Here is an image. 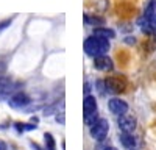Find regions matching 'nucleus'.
Masks as SVG:
<instances>
[{"mask_svg": "<svg viewBox=\"0 0 156 150\" xmlns=\"http://www.w3.org/2000/svg\"><path fill=\"white\" fill-rule=\"evenodd\" d=\"M83 109H84V123L87 127L94 125L98 120V105H97V98L94 95H86L84 102H83Z\"/></svg>", "mask_w": 156, "mask_h": 150, "instance_id": "2", "label": "nucleus"}, {"mask_svg": "<svg viewBox=\"0 0 156 150\" xmlns=\"http://www.w3.org/2000/svg\"><path fill=\"white\" fill-rule=\"evenodd\" d=\"M117 125L122 133H134L136 127H137V120L134 116H129V114H122L117 119Z\"/></svg>", "mask_w": 156, "mask_h": 150, "instance_id": "7", "label": "nucleus"}, {"mask_svg": "<svg viewBox=\"0 0 156 150\" xmlns=\"http://www.w3.org/2000/svg\"><path fill=\"white\" fill-rule=\"evenodd\" d=\"M37 125L30 122V123H25V122H16L14 123V128L17 130V133H25V131H31V130H36Z\"/></svg>", "mask_w": 156, "mask_h": 150, "instance_id": "14", "label": "nucleus"}, {"mask_svg": "<svg viewBox=\"0 0 156 150\" xmlns=\"http://www.w3.org/2000/svg\"><path fill=\"white\" fill-rule=\"evenodd\" d=\"M83 20H84V23L94 25V27H103V25L106 23V20L103 19V17H100V16H92V14H84Z\"/></svg>", "mask_w": 156, "mask_h": 150, "instance_id": "12", "label": "nucleus"}, {"mask_svg": "<svg viewBox=\"0 0 156 150\" xmlns=\"http://www.w3.org/2000/svg\"><path fill=\"white\" fill-rule=\"evenodd\" d=\"M103 150H117V148H115V147H105Z\"/></svg>", "mask_w": 156, "mask_h": 150, "instance_id": "22", "label": "nucleus"}, {"mask_svg": "<svg viewBox=\"0 0 156 150\" xmlns=\"http://www.w3.org/2000/svg\"><path fill=\"white\" fill-rule=\"evenodd\" d=\"M125 42H126L128 45H133V44H136V38H134V36H126V38H125Z\"/></svg>", "mask_w": 156, "mask_h": 150, "instance_id": "18", "label": "nucleus"}, {"mask_svg": "<svg viewBox=\"0 0 156 150\" xmlns=\"http://www.w3.org/2000/svg\"><path fill=\"white\" fill-rule=\"evenodd\" d=\"M12 20H14V17H9V19H3V20H0V33H3L6 28H9V25L12 23Z\"/></svg>", "mask_w": 156, "mask_h": 150, "instance_id": "16", "label": "nucleus"}, {"mask_svg": "<svg viewBox=\"0 0 156 150\" xmlns=\"http://www.w3.org/2000/svg\"><path fill=\"white\" fill-rule=\"evenodd\" d=\"M105 81V91L109 94H120L126 88V80L123 77H108Z\"/></svg>", "mask_w": 156, "mask_h": 150, "instance_id": "6", "label": "nucleus"}, {"mask_svg": "<svg viewBox=\"0 0 156 150\" xmlns=\"http://www.w3.org/2000/svg\"><path fill=\"white\" fill-rule=\"evenodd\" d=\"M59 106H61V108L64 106V100L47 105V106L44 108V116H51V114H56V112H59Z\"/></svg>", "mask_w": 156, "mask_h": 150, "instance_id": "13", "label": "nucleus"}, {"mask_svg": "<svg viewBox=\"0 0 156 150\" xmlns=\"http://www.w3.org/2000/svg\"><path fill=\"white\" fill-rule=\"evenodd\" d=\"M120 144L125 147V148H134L137 141L136 138L133 136V133H120V138H119Z\"/></svg>", "mask_w": 156, "mask_h": 150, "instance_id": "10", "label": "nucleus"}, {"mask_svg": "<svg viewBox=\"0 0 156 150\" xmlns=\"http://www.w3.org/2000/svg\"><path fill=\"white\" fill-rule=\"evenodd\" d=\"M128 150H139V148H136V147H134V148H128Z\"/></svg>", "mask_w": 156, "mask_h": 150, "instance_id": "23", "label": "nucleus"}, {"mask_svg": "<svg viewBox=\"0 0 156 150\" xmlns=\"http://www.w3.org/2000/svg\"><path fill=\"white\" fill-rule=\"evenodd\" d=\"M20 83L14 81L9 77H3L0 75V100H8L14 92L19 91Z\"/></svg>", "mask_w": 156, "mask_h": 150, "instance_id": "3", "label": "nucleus"}, {"mask_svg": "<svg viewBox=\"0 0 156 150\" xmlns=\"http://www.w3.org/2000/svg\"><path fill=\"white\" fill-rule=\"evenodd\" d=\"M30 145H31V147H33L34 150H47V148H44V147H41V145H39V144H36V142H31Z\"/></svg>", "mask_w": 156, "mask_h": 150, "instance_id": "20", "label": "nucleus"}, {"mask_svg": "<svg viewBox=\"0 0 156 150\" xmlns=\"http://www.w3.org/2000/svg\"><path fill=\"white\" fill-rule=\"evenodd\" d=\"M83 48H84V53L90 58H95L98 55H106L111 48V42L109 39H105V38H98L95 34L89 36L84 39V44H83Z\"/></svg>", "mask_w": 156, "mask_h": 150, "instance_id": "1", "label": "nucleus"}, {"mask_svg": "<svg viewBox=\"0 0 156 150\" xmlns=\"http://www.w3.org/2000/svg\"><path fill=\"white\" fill-rule=\"evenodd\" d=\"M56 122H58V123H61V125L66 123V119H64V111L56 112Z\"/></svg>", "mask_w": 156, "mask_h": 150, "instance_id": "17", "label": "nucleus"}, {"mask_svg": "<svg viewBox=\"0 0 156 150\" xmlns=\"http://www.w3.org/2000/svg\"><path fill=\"white\" fill-rule=\"evenodd\" d=\"M92 34H95L98 38H105V39H114L115 38V31L112 28H108V27H95Z\"/></svg>", "mask_w": 156, "mask_h": 150, "instance_id": "11", "label": "nucleus"}, {"mask_svg": "<svg viewBox=\"0 0 156 150\" xmlns=\"http://www.w3.org/2000/svg\"><path fill=\"white\" fill-rule=\"evenodd\" d=\"M128 103L125 100L119 98V97H112L108 100V109L115 116H122V114H126L128 112Z\"/></svg>", "mask_w": 156, "mask_h": 150, "instance_id": "8", "label": "nucleus"}, {"mask_svg": "<svg viewBox=\"0 0 156 150\" xmlns=\"http://www.w3.org/2000/svg\"><path fill=\"white\" fill-rule=\"evenodd\" d=\"M89 92H90V84H89V81H86L84 83V94L89 95Z\"/></svg>", "mask_w": 156, "mask_h": 150, "instance_id": "19", "label": "nucleus"}, {"mask_svg": "<svg viewBox=\"0 0 156 150\" xmlns=\"http://www.w3.org/2000/svg\"><path fill=\"white\" fill-rule=\"evenodd\" d=\"M44 141H45V148H47V150H56L55 138L51 136L50 133H45V134H44Z\"/></svg>", "mask_w": 156, "mask_h": 150, "instance_id": "15", "label": "nucleus"}, {"mask_svg": "<svg viewBox=\"0 0 156 150\" xmlns=\"http://www.w3.org/2000/svg\"><path fill=\"white\" fill-rule=\"evenodd\" d=\"M94 67L100 72H111L114 69V62L108 55H98L94 58Z\"/></svg>", "mask_w": 156, "mask_h": 150, "instance_id": "9", "label": "nucleus"}, {"mask_svg": "<svg viewBox=\"0 0 156 150\" xmlns=\"http://www.w3.org/2000/svg\"><path fill=\"white\" fill-rule=\"evenodd\" d=\"M108 131H109V122L106 119H98L94 125H90V127H89L90 136H92L95 141H98V142L106 139Z\"/></svg>", "mask_w": 156, "mask_h": 150, "instance_id": "4", "label": "nucleus"}, {"mask_svg": "<svg viewBox=\"0 0 156 150\" xmlns=\"http://www.w3.org/2000/svg\"><path fill=\"white\" fill-rule=\"evenodd\" d=\"M8 105L12 109H27L31 105V97L23 91H17L8 98Z\"/></svg>", "mask_w": 156, "mask_h": 150, "instance_id": "5", "label": "nucleus"}, {"mask_svg": "<svg viewBox=\"0 0 156 150\" xmlns=\"http://www.w3.org/2000/svg\"><path fill=\"white\" fill-rule=\"evenodd\" d=\"M0 150H8V145L3 139H0Z\"/></svg>", "mask_w": 156, "mask_h": 150, "instance_id": "21", "label": "nucleus"}]
</instances>
